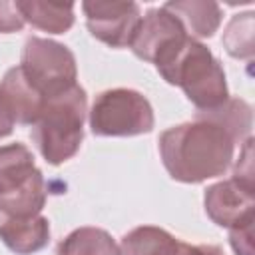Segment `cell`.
<instances>
[{"label": "cell", "mask_w": 255, "mask_h": 255, "mask_svg": "<svg viewBox=\"0 0 255 255\" xmlns=\"http://www.w3.org/2000/svg\"><path fill=\"white\" fill-rule=\"evenodd\" d=\"M235 143L223 126L197 114L195 122L169 128L159 135V153L173 179L199 183L229 167Z\"/></svg>", "instance_id": "6da1fadb"}, {"label": "cell", "mask_w": 255, "mask_h": 255, "mask_svg": "<svg viewBox=\"0 0 255 255\" xmlns=\"http://www.w3.org/2000/svg\"><path fill=\"white\" fill-rule=\"evenodd\" d=\"M157 72L167 84L179 86L197 112L213 110L229 98L225 72L219 60L207 46L191 36L167 64L157 68Z\"/></svg>", "instance_id": "7a4b0ae2"}, {"label": "cell", "mask_w": 255, "mask_h": 255, "mask_svg": "<svg viewBox=\"0 0 255 255\" xmlns=\"http://www.w3.org/2000/svg\"><path fill=\"white\" fill-rule=\"evenodd\" d=\"M86 102L84 88L76 84L70 90L50 98L40 118L32 124V139L48 163L60 165L80 149L84 137Z\"/></svg>", "instance_id": "3957f363"}, {"label": "cell", "mask_w": 255, "mask_h": 255, "mask_svg": "<svg viewBox=\"0 0 255 255\" xmlns=\"http://www.w3.org/2000/svg\"><path fill=\"white\" fill-rule=\"evenodd\" d=\"M46 203V183L24 143L0 147V211L6 217L38 215Z\"/></svg>", "instance_id": "277c9868"}, {"label": "cell", "mask_w": 255, "mask_h": 255, "mask_svg": "<svg viewBox=\"0 0 255 255\" xmlns=\"http://www.w3.org/2000/svg\"><path fill=\"white\" fill-rule=\"evenodd\" d=\"M90 128L96 135L147 133L153 128V110L135 90H106L90 110Z\"/></svg>", "instance_id": "5b68a950"}, {"label": "cell", "mask_w": 255, "mask_h": 255, "mask_svg": "<svg viewBox=\"0 0 255 255\" xmlns=\"http://www.w3.org/2000/svg\"><path fill=\"white\" fill-rule=\"evenodd\" d=\"M20 68L46 100L76 86L74 54L66 46L46 38L30 36L24 42Z\"/></svg>", "instance_id": "8992f818"}, {"label": "cell", "mask_w": 255, "mask_h": 255, "mask_svg": "<svg viewBox=\"0 0 255 255\" xmlns=\"http://www.w3.org/2000/svg\"><path fill=\"white\" fill-rule=\"evenodd\" d=\"M187 38L189 36L183 24L161 6L151 8L145 16H141L129 48L137 58L155 64V68H161L177 54Z\"/></svg>", "instance_id": "52a82bcc"}, {"label": "cell", "mask_w": 255, "mask_h": 255, "mask_svg": "<svg viewBox=\"0 0 255 255\" xmlns=\"http://www.w3.org/2000/svg\"><path fill=\"white\" fill-rule=\"evenodd\" d=\"M82 10L86 14V26L90 34L112 48L129 46L135 28L141 20L139 6L135 2L92 0V2H84Z\"/></svg>", "instance_id": "ba28073f"}, {"label": "cell", "mask_w": 255, "mask_h": 255, "mask_svg": "<svg viewBox=\"0 0 255 255\" xmlns=\"http://www.w3.org/2000/svg\"><path fill=\"white\" fill-rule=\"evenodd\" d=\"M205 211L213 223L229 229L255 219V185L231 177L207 187Z\"/></svg>", "instance_id": "9c48e42d"}, {"label": "cell", "mask_w": 255, "mask_h": 255, "mask_svg": "<svg viewBox=\"0 0 255 255\" xmlns=\"http://www.w3.org/2000/svg\"><path fill=\"white\" fill-rule=\"evenodd\" d=\"M0 102L14 122L32 126L48 100L30 84L22 68L16 66L8 70L0 82Z\"/></svg>", "instance_id": "30bf717a"}, {"label": "cell", "mask_w": 255, "mask_h": 255, "mask_svg": "<svg viewBox=\"0 0 255 255\" xmlns=\"http://www.w3.org/2000/svg\"><path fill=\"white\" fill-rule=\"evenodd\" d=\"M0 239L10 251L18 255H30L48 245L50 223L42 215L6 217L0 221Z\"/></svg>", "instance_id": "8fae6325"}, {"label": "cell", "mask_w": 255, "mask_h": 255, "mask_svg": "<svg viewBox=\"0 0 255 255\" xmlns=\"http://www.w3.org/2000/svg\"><path fill=\"white\" fill-rule=\"evenodd\" d=\"M185 28L191 32V38H209L221 24V8L211 0H175L163 4Z\"/></svg>", "instance_id": "7c38bea8"}, {"label": "cell", "mask_w": 255, "mask_h": 255, "mask_svg": "<svg viewBox=\"0 0 255 255\" xmlns=\"http://www.w3.org/2000/svg\"><path fill=\"white\" fill-rule=\"evenodd\" d=\"M24 22H30L38 30L64 34L74 24L72 2H40V0H18L16 2Z\"/></svg>", "instance_id": "4fadbf2b"}, {"label": "cell", "mask_w": 255, "mask_h": 255, "mask_svg": "<svg viewBox=\"0 0 255 255\" xmlns=\"http://www.w3.org/2000/svg\"><path fill=\"white\" fill-rule=\"evenodd\" d=\"M181 241L161 227L143 225L129 231L120 245V255H177Z\"/></svg>", "instance_id": "5bb4252c"}, {"label": "cell", "mask_w": 255, "mask_h": 255, "mask_svg": "<svg viewBox=\"0 0 255 255\" xmlns=\"http://www.w3.org/2000/svg\"><path fill=\"white\" fill-rule=\"evenodd\" d=\"M58 255H120V247L104 229L80 227L58 245Z\"/></svg>", "instance_id": "9a60e30c"}, {"label": "cell", "mask_w": 255, "mask_h": 255, "mask_svg": "<svg viewBox=\"0 0 255 255\" xmlns=\"http://www.w3.org/2000/svg\"><path fill=\"white\" fill-rule=\"evenodd\" d=\"M213 122H217L219 126H223L231 137L235 141H243L249 137L251 131V108L247 102L239 100V98H227L221 106L213 108V110H205V112H197Z\"/></svg>", "instance_id": "2e32d148"}, {"label": "cell", "mask_w": 255, "mask_h": 255, "mask_svg": "<svg viewBox=\"0 0 255 255\" xmlns=\"http://www.w3.org/2000/svg\"><path fill=\"white\" fill-rule=\"evenodd\" d=\"M223 46L233 58L249 60L253 56V12L231 18L223 32Z\"/></svg>", "instance_id": "e0dca14e"}, {"label": "cell", "mask_w": 255, "mask_h": 255, "mask_svg": "<svg viewBox=\"0 0 255 255\" xmlns=\"http://www.w3.org/2000/svg\"><path fill=\"white\" fill-rule=\"evenodd\" d=\"M253 221L249 219L237 227H231L229 241L237 255H253Z\"/></svg>", "instance_id": "ac0fdd59"}, {"label": "cell", "mask_w": 255, "mask_h": 255, "mask_svg": "<svg viewBox=\"0 0 255 255\" xmlns=\"http://www.w3.org/2000/svg\"><path fill=\"white\" fill-rule=\"evenodd\" d=\"M233 177L247 183V185H255V179H253V139L251 137H247L243 147H241L239 159L233 167Z\"/></svg>", "instance_id": "d6986e66"}, {"label": "cell", "mask_w": 255, "mask_h": 255, "mask_svg": "<svg viewBox=\"0 0 255 255\" xmlns=\"http://www.w3.org/2000/svg\"><path fill=\"white\" fill-rule=\"evenodd\" d=\"M24 26V18L16 6V2L0 0V32H16Z\"/></svg>", "instance_id": "ffe728a7"}, {"label": "cell", "mask_w": 255, "mask_h": 255, "mask_svg": "<svg viewBox=\"0 0 255 255\" xmlns=\"http://www.w3.org/2000/svg\"><path fill=\"white\" fill-rule=\"evenodd\" d=\"M177 255H225V253L217 245H189L181 241Z\"/></svg>", "instance_id": "44dd1931"}, {"label": "cell", "mask_w": 255, "mask_h": 255, "mask_svg": "<svg viewBox=\"0 0 255 255\" xmlns=\"http://www.w3.org/2000/svg\"><path fill=\"white\" fill-rule=\"evenodd\" d=\"M12 128H14V120L10 118V114L4 110L2 102H0V137H6L12 133Z\"/></svg>", "instance_id": "7402d4cb"}]
</instances>
